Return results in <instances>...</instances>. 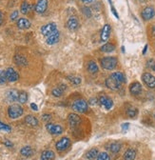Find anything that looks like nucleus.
I'll use <instances>...</instances> for the list:
<instances>
[{
  "label": "nucleus",
  "instance_id": "obj_1",
  "mask_svg": "<svg viewBox=\"0 0 155 160\" xmlns=\"http://www.w3.org/2000/svg\"><path fill=\"white\" fill-rule=\"evenodd\" d=\"M118 60L114 56H106L100 59V65L103 69L111 71L113 70L116 66H117Z\"/></svg>",
  "mask_w": 155,
  "mask_h": 160
},
{
  "label": "nucleus",
  "instance_id": "obj_2",
  "mask_svg": "<svg viewBox=\"0 0 155 160\" xmlns=\"http://www.w3.org/2000/svg\"><path fill=\"white\" fill-rule=\"evenodd\" d=\"M23 112H24L23 108L17 104H13L10 106L8 109V114L12 119H16L18 117H20L23 114Z\"/></svg>",
  "mask_w": 155,
  "mask_h": 160
},
{
  "label": "nucleus",
  "instance_id": "obj_3",
  "mask_svg": "<svg viewBox=\"0 0 155 160\" xmlns=\"http://www.w3.org/2000/svg\"><path fill=\"white\" fill-rule=\"evenodd\" d=\"M88 103L84 99H77L72 104V109L79 112H86L88 111Z\"/></svg>",
  "mask_w": 155,
  "mask_h": 160
},
{
  "label": "nucleus",
  "instance_id": "obj_4",
  "mask_svg": "<svg viewBox=\"0 0 155 160\" xmlns=\"http://www.w3.org/2000/svg\"><path fill=\"white\" fill-rule=\"evenodd\" d=\"M142 79L144 83L150 89H154L155 88V76H153L152 74L148 73V72H145L142 75Z\"/></svg>",
  "mask_w": 155,
  "mask_h": 160
},
{
  "label": "nucleus",
  "instance_id": "obj_5",
  "mask_svg": "<svg viewBox=\"0 0 155 160\" xmlns=\"http://www.w3.org/2000/svg\"><path fill=\"white\" fill-rule=\"evenodd\" d=\"M56 30V24L55 23H49L47 25H44L41 28V33L44 36H50L51 34H52L53 32H55Z\"/></svg>",
  "mask_w": 155,
  "mask_h": 160
},
{
  "label": "nucleus",
  "instance_id": "obj_6",
  "mask_svg": "<svg viewBox=\"0 0 155 160\" xmlns=\"http://www.w3.org/2000/svg\"><path fill=\"white\" fill-rule=\"evenodd\" d=\"M70 145V140L68 137H63V138H61L59 141L56 143L55 147H56V150L57 151L63 152L66 149H68Z\"/></svg>",
  "mask_w": 155,
  "mask_h": 160
},
{
  "label": "nucleus",
  "instance_id": "obj_7",
  "mask_svg": "<svg viewBox=\"0 0 155 160\" xmlns=\"http://www.w3.org/2000/svg\"><path fill=\"white\" fill-rule=\"evenodd\" d=\"M6 77H7V81L9 82H15L18 80L19 75L18 73L12 69V68H8L6 70Z\"/></svg>",
  "mask_w": 155,
  "mask_h": 160
},
{
  "label": "nucleus",
  "instance_id": "obj_8",
  "mask_svg": "<svg viewBox=\"0 0 155 160\" xmlns=\"http://www.w3.org/2000/svg\"><path fill=\"white\" fill-rule=\"evenodd\" d=\"M48 8V0H38L35 5V12L37 13H44Z\"/></svg>",
  "mask_w": 155,
  "mask_h": 160
},
{
  "label": "nucleus",
  "instance_id": "obj_9",
  "mask_svg": "<svg viewBox=\"0 0 155 160\" xmlns=\"http://www.w3.org/2000/svg\"><path fill=\"white\" fill-rule=\"evenodd\" d=\"M68 121H69L70 126L74 128V127H77L81 123V119H80L79 115H77L75 113H70L68 116Z\"/></svg>",
  "mask_w": 155,
  "mask_h": 160
},
{
  "label": "nucleus",
  "instance_id": "obj_10",
  "mask_svg": "<svg viewBox=\"0 0 155 160\" xmlns=\"http://www.w3.org/2000/svg\"><path fill=\"white\" fill-rule=\"evenodd\" d=\"M46 129L51 134H60L63 132V129L60 125H55V124H51V123L46 125Z\"/></svg>",
  "mask_w": 155,
  "mask_h": 160
},
{
  "label": "nucleus",
  "instance_id": "obj_11",
  "mask_svg": "<svg viewBox=\"0 0 155 160\" xmlns=\"http://www.w3.org/2000/svg\"><path fill=\"white\" fill-rule=\"evenodd\" d=\"M155 15V10L153 7H146L142 12V17L144 20H150Z\"/></svg>",
  "mask_w": 155,
  "mask_h": 160
},
{
  "label": "nucleus",
  "instance_id": "obj_12",
  "mask_svg": "<svg viewBox=\"0 0 155 160\" xmlns=\"http://www.w3.org/2000/svg\"><path fill=\"white\" fill-rule=\"evenodd\" d=\"M106 86H107L109 89L112 90V91H117V90L120 89L121 84H119L117 81H115V80H114L113 78H111V77L109 76V78L106 79Z\"/></svg>",
  "mask_w": 155,
  "mask_h": 160
},
{
  "label": "nucleus",
  "instance_id": "obj_13",
  "mask_svg": "<svg viewBox=\"0 0 155 160\" xmlns=\"http://www.w3.org/2000/svg\"><path fill=\"white\" fill-rule=\"evenodd\" d=\"M67 27L70 31H76L79 28V22L76 17H70L67 21Z\"/></svg>",
  "mask_w": 155,
  "mask_h": 160
},
{
  "label": "nucleus",
  "instance_id": "obj_14",
  "mask_svg": "<svg viewBox=\"0 0 155 160\" xmlns=\"http://www.w3.org/2000/svg\"><path fill=\"white\" fill-rule=\"evenodd\" d=\"M109 34H110V26L109 24H106V25H104V27L101 31V34H100L101 42H106L109 37Z\"/></svg>",
  "mask_w": 155,
  "mask_h": 160
},
{
  "label": "nucleus",
  "instance_id": "obj_15",
  "mask_svg": "<svg viewBox=\"0 0 155 160\" xmlns=\"http://www.w3.org/2000/svg\"><path fill=\"white\" fill-rule=\"evenodd\" d=\"M142 92V86L139 82H133L129 86V92L132 95H139Z\"/></svg>",
  "mask_w": 155,
  "mask_h": 160
},
{
  "label": "nucleus",
  "instance_id": "obj_16",
  "mask_svg": "<svg viewBox=\"0 0 155 160\" xmlns=\"http://www.w3.org/2000/svg\"><path fill=\"white\" fill-rule=\"evenodd\" d=\"M59 37H60V33H59V32L56 31L55 32H53L52 34H51L50 36L47 37L46 42L48 45H54L59 41Z\"/></svg>",
  "mask_w": 155,
  "mask_h": 160
},
{
  "label": "nucleus",
  "instance_id": "obj_17",
  "mask_svg": "<svg viewBox=\"0 0 155 160\" xmlns=\"http://www.w3.org/2000/svg\"><path fill=\"white\" fill-rule=\"evenodd\" d=\"M16 25H17L18 29L26 30V29H29L31 27V22H30V20L27 18H20V19L17 20Z\"/></svg>",
  "mask_w": 155,
  "mask_h": 160
},
{
  "label": "nucleus",
  "instance_id": "obj_18",
  "mask_svg": "<svg viewBox=\"0 0 155 160\" xmlns=\"http://www.w3.org/2000/svg\"><path fill=\"white\" fill-rule=\"evenodd\" d=\"M18 96H19V92L16 90H11L7 92V100L9 102H14V101H18Z\"/></svg>",
  "mask_w": 155,
  "mask_h": 160
},
{
  "label": "nucleus",
  "instance_id": "obj_19",
  "mask_svg": "<svg viewBox=\"0 0 155 160\" xmlns=\"http://www.w3.org/2000/svg\"><path fill=\"white\" fill-rule=\"evenodd\" d=\"M111 78H113L115 81H117L119 84H122V83H125L126 82V77L125 75L120 72H113L111 75H110Z\"/></svg>",
  "mask_w": 155,
  "mask_h": 160
},
{
  "label": "nucleus",
  "instance_id": "obj_20",
  "mask_svg": "<svg viewBox=\"0 0 155 160\" xmlns=\"http://www.w3.org/2000/svg\"><path fill=\"white\" fill-rule=\"evenodd\" d=\"M136 156V151L134 149H128L124 153V159L125 160H134Z\"/></svg>",
  "mask_w": 155,
  "mask_h": 160
},
{
  "label": "nucleus",
  "instance_id": "obj_21",
  "mask_svg": "<svg viewBox=\"0 0 155 160\" xmlns=\"http://www.w3.org/2000/svg\"><path fill=\"white\" fill-rule=\"evenodd\" d=\"M54 156H55V154L52 151H44L41 153L40 160H53Z\"/></svg>",
  "mask_w": 155,
  "mask_h": 160
},
{
  "label": "nucleus",
  "instance_id": "obj_22",
  "mask_svg": "<svg viewBox=\"0 0 155 160\" xmlns=\"http://www.w3.org/2000/svg\"><path fill=\"white\" fill-rule=\"evenodd\" d=\"M25 122L31 127H35L38 125V120L36 117H34L33 115H27L25 117Z\"/></svg>",
  "mask_w": 155,
  "mask_h": 160
},
{
  "label": "nucleus",
  "instance_id": "obj_23",
  "mask_svg": "<svg viewBox=\"0 0 155 160\" xmlns=\"http://www.w3.org/2000/svg\"><path fill=\"white\" fill-rule=\"evenodd\" d=\"M88 71L91 73V74H95L98 72V65L96 64V62L94 61H90L88 63Z\"/></svg>",
  "mask_w": 155,
  "mask_h": 160
},
{
  "label": "nucleus",
  "instance_id": "obj_24",
  "mask_svg": "<svg viewBox=\"0 0 155 160\" xmlns=\"http://www.w3.org/2000/svg\"><path fill=\"white\" fill-rule=\"evenodd\" d=\"M97 155H98V150H97V149H95V148H93V149L90 150V151L87 152L86 157H87V159H89V160H94L95 158H97Z\"/></svg>",
  "mask_w": 155,
  "mask_h": 160
},
{
  "label": "nucleus",
  "instance_id": "obj_25",
  "mask_svg": "<svg viewBox=\"0 0 155 160\" xmlns=\"http://www.w3.org/2000/svg\"><path fill=\"white\" fill-rule=\"evenodd\" d=\"M14 62L19 66H26L27 65V59L22 55H15L14 56Z\"/></svg>",
  "mask_w": 155,
  "mask_h": 160
},
{
  "label": "nucleus",
  "instance_id": "obj_26",
  "mask_svg": "<svg viewBox=\"0 0 155 160\" xmlns=\"http://www.w3.org/2000/svg\"><path fill=\"white\" fill-rule=\"evenodd\" d=\"M20 153H21V155H23L24 157H31V156L33 154V151H32V149H31V147L26 146V147H24V148L21 149Z\"/></svg>",
  "mask_w": 155,
  "mask_h": 160
},
{
  "label": "nucleus",
  "instance_id": "obj_27",
  "mask_svg": "<svg viewBox=\"0 0 155 160\" xmlns=\"http://www.w3.org/2000/svg\"><path fill=\"white\" fill-rule=\"evenodd\" d=\"M100 50L103 52H111L115 50V46L111 43H106L100 48Z\"/></svg>",
  "mask_w": 155,
  "mask_h": 160
},
{
  "label": "nucleus",
  "instance_id": "obj_28",
  "mask_svg": "<svg viewBox=\"0 0 155 160\" xmlns=\"http://www.w3.org/2000/svg\"><path fill=\"white\" fill-rule=\"evenodd\" d=\"M121 150V144L119 142H113L109 146V151L113 153H117Z\"/></svg>",
  "mask_w": 155,
  "mask_h": 160
},
{
  "label": "nucleus",
  "instance_id": "obj_29",
  "mask_svg": "<svg viewBox=\"0 0 155 160\" xmlns=\"http://www.w3.org/2000/svg\"><path fill=\"white\" fill-rule=\"evenodd\" d=\"M31 10V6L30 4L27 2V1H23L21 6H20V12L23 13V14H27Z\"/></svg>",
  "mask_w": 155,
  "mask_h": 160
},
{
  "label": "nucleus",
  "instance_id": "obj_30",
  "mask_svg": "<svg viewBox=\"0 0 155 160\" xmlns=\"http://www.w3.org/2000/svg\"><path fill=\"white\" fill-rule=\"evenodd\" d=\"M28 100V93L26 92H20L18 96V102L21 104H25Z\"/></svg>",
  "mask_w": 155,
  "mask_h": 160
},
{
  "label": "nucleus",
  "instance_id": "obj_31",
  "mask_svg": "<svg viewBox=\"0 0 155 160\" xmlns=\"http://www.w3.org/2000/svg\"><path fill=\"white\" fill-rule=\"evenodd\" d=\"M64 92H65L64 90H62L59 86H58V87H56V88H54V89L52 90L51 93H52V95L55 96V97H60V96L63 95Z\"/></svg>",
  "mask_w": 155,
  "mask_h": 160
},
{
  "label": "nucleus",
  "instance_id": "obj_32",
  "mask_svg": "<svg viewBox=\"0 0 155 160\" xmlns=\"http://www.w3.org/2000/svg\"><path fill=\"white\" fill-rule=\"evenodd\" d=\"M137 113H138V110L135 109V108H128L127 110V115L129 116V117H131V118L136 116Z\"/></svg>",
  "mask_w": 155,
  "mask_h": 160
},
{
  "label": "nucleus",
  "instance_id": "obj_33",
  "mask_svg": "<svg viewBox=\"0 0 155 160\" xmlns=\"http://www.w3.org/2000/svg\"><path fill=\"white\" fill-rule=\"evenodd\" d=\"M68 79L74 85H79L81 83V78L77 76H68Z\"/></svg>",
  "mask_w": 155,
  "mask_h": 160
},
{
  "label": "nucleus",
  "instance_id": "obj_34",
  "mask_svg": "<svg viewBox=\"0 0 155 160\" xmlns=\"http://www.w3.org/2000/svg\"><path fill=\"white\" fill-rule=\"evenodd\" d=\"M97 160H110V157L107 152H100L97 155Z\"/></svg>",
  "mask_w": 155,
  "mask_h": 160
},
{
  "label": "nucleus",
  "instance_id": "obj_35",
  "mask_svg": "<svg viewBox=\"0 0 155 160\" xmlns=\"http://www.w3.org/2000/svg\"><path fill=\"white\" fill-rule=\"evenodd\" d=\"M7 81L6 71H0V84H3Z\"/></svg>",
  "mask_w": 155,
  "mask_h": 160
},
{
  "label": "nucleus",
  "instance_id": "obj_36",
  "mask_svg": "<svg viewBox=\"0 0 155 160\" xmlns=\"http://www.w3.org/2000/svg\"><path fill=\"white\" fill-rule=\"evenodd\" d=\"M11 127L7 124H4L0 121V131H5V132H11Z\"/></svg>",
  "mask_w": 155,
  "mask_h": 160
},
{
  "label": "nucleus",
  "instance_id": "obj_37",
  "mask_svg": "<svg viewBox=\"0 0 155 160\" xmlns=\"http://www.w3.org/2000/svg\"><path fill=\"white\" fill-rule=\"evenodd\" d=\"M18 15H19L18 11H13L10 15V19L12 20V21H14V20H16L18 18Z\"/></svg>",
  "mask_w": 155,
  "mask_h": 160
},
{
  "label": "nucleus",
  "instance_id": "obj_38",
  "mask_svg": "<svg viewBox=\"0 0 155 160\" xmlns=\"http://www.w3.org/2000/svg\"><path fill=\"white\" fill-rule=\"evenodd\" d=\"M113 106V102H112V100L110 99V98H109L108 100H107V102H106V104L104 105V107L106 108V110H109V109H111V107Z\"/></svg>",
  "mask_w": 155,
  "mask_h": 160
},
{
  "label": "nucleus",
  "instance_id": "obj_39",
  "mask_svg": "<svg viewBox=\"0 0 155 160\" xmlns=\"http://www.w3.org/2000/svg\"><path fill=\"white\" fill-rule=\"evenodd\" d=\"M82 11H83V13H84L87 17H90V16H91V12H90V10L88 7H83V8H82Z\"/></svg>",
  "mask_w": 155,
  "mask_h": 160
},
{
  "label": "nucleus",
  "instance_id": "obj_40",
  "mask_svg": "<svg viewBox=\"0 0 155 160\" xmlns=\"http://www.w3.org/2000/svg\"><path fill=\"white\" fill-rule=\"evenodd\" d=\"M109 99V97L107 96V95H101L100 96V98H99V103L102 105V106H104L105 104H106V102H107V100Z\"/></svg>",
  "mask_w": 155,
  "mask_h": 160
},
{
  "label": "nucleus",
  "instance_id": "obj_41",
  "mask_svg": "<svg viewBox=\"0 0 155 160\" xmlns=\"http://www.w3.org/2000/svg\"><path fill=\"white\" fill-rule=\"evenodd\" d=\"M128 128H129V124H128V123H125V124L122 125V130H123L124 132H126Z\"/></svg>",
  "mask_w": 155,
  "mask_h": 160
},
{
  "label": "nucleus",
  "instance_id": "obj_42",
  "mask_svg": "<svg viewBox=\"0 0 155 160\" xmlns=\"http://www.w3.org/2000/svg\"><path fill=\"white\" fill-rule=\"evenodd\" d=\"M31 108L33 111H35V112H37V111H38V107L36 106V104H35V103H31Z\"/></svg>",
  "mask_w": 155,
  "mask_h": 160
},
{
  "label": "nucleus",
  "instance_id": "obj_43",
  "mask_svg": "<svg viewBox=\"0 0 155 160\" xmlns=\"http://www.w3.org/2000/svg\"><path fill=\"white\" fill-rule=\"evenodd\" d=\"M51 119V115L50 114H44L43 115V120H45V121H48V120Z\"/></svg>",
  "mask_w": 155,
  "mask_h": 160
},
{
  "label": "nucleus",
  "instance_id": "obj_44",
  "mask_svg": "<svg viewBox=\"0 0 155 160\" xmlns=\"http://www.w3.org/2000/svg\"><path fill=\"white\" fill-rule=\"evenodd\" d=\"M4 144H5L6 146H8V147H12V144L9 141V140H5V141H4Z\"/></svg>",
  "mask_w": 155,
  "mask_h": 160
},
{
  "label": "nucleus",
  "instance_id": "obj_45",
  "mask_svg": "<svg viewBox=\"0 0 155 160\" xmlns=\"http://www.w3.org/2000/svg\"><path fill=\"white\" fill-rule=\"evenodd\" d=\"M2 22H3V14L1 12H0V25L2 24Z\"/></svg>",
  "mask_w": 155,
  "mask_h": 160
},
{
  "label": "nucleus",
  "instance_id": "obj_46",
  "mask_svg": "<svg viewBox=\"0 0 155 160\" xmlns=\"http://www.w3.org/2000/svg\"><path fill=\"white\" fill-rule=\"evenodd\" d=\"M90 102H92L91 104H92V105H94V104H95L94 102H97V99H96V98H95V99H91V100H90Z\"/></svg>",
  "mask_w": 155,
  "mask_h": 160
},
{
  "label": "nucleus",
  "instance_id": "obj_47",
  "mask_svg": "<svg viewBox=\"0 0 155 160\" xmlns=\"http://www.w3.org/2000/svg\"><path fill=\"white\" fill-rule=\"evenodd\" d=\"M83 2H86V3H90V2H92L93 0H82Z\"/></svg>",
  "mask_w": 155,
  "mask_h": 160
},
{
  "label": "nucleus",
  "instance_id": "obj_48",
  "mask_svg": "<svg viewBox=\"0 0 155 160\" xmlns=\"http://www.w3.org/2000/svg\"><path fill=\"white\" fill-rule=\"evenodd\" d=\"M147 49H148V45H146V46H145V48H144V51H143V53H144V54L146 53V52H147Z\"/></svg>",
  "mask_w": 155,
  "mask_h": 160
},
{
  "label": "nucleus",
  "instance_id": "obj_49",
  "mask_svg": "<svg viewBox=\"0 0 155 160\" xmlns=\"http://www.w3.org/2000/svg\"><path fill=\"white\" fill-rule=\"evenodd\" d=\"M152 70H153V71L155 72V65H153V67H152Z\"/></svg>",
  "mask_w": 155,
  "mask_h": 160
},
{
  "label": "nucleus",
  "instance_id": "obj_50",
  "mask_svg": "<svg viewBox=\"0 0 155 160\" xmlns=\"http://www.w3.org/2000/svg\"><path fill=\"white\" fill-rule=\"evenodd\" d=\"M154 32H155V27H154Z\"/></svg>",
  "mask_w": 155,
  "mask_h": 160
},
{
  "label": "nucleus",
  "instance_id": "obj_51",
  "mask_svg": "<svg viewBox=\"0 0 155 160\" xmlns=\"http://www.w3.org/2000/svg\"><path fill=\"white\" fill-rule=\"evenodd\" d=\"M154 117H155V114H154Z\"/></svg>",
  "mask_w": 155,
  "mask_h": 160
}]
</instances>
